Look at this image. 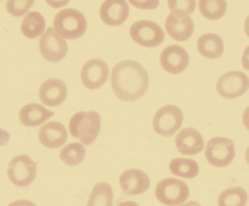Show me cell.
Instances as JSON below:
<instances>
[{
	"label": "cell",
	"instance_id": "4",
	"mask_svg": "<svg viewBox=\"0 0 249 206\" xmlns=\"http://www.w3.org/2000/svg\"><path fill=\"white\" fill-rule=\"evenodd\" d=\"M157 200L168 206H175L184 203L189 196V189L186 183L177 178L163 179L157 184L155 189Z\"/></svg>",
	"mask_w": 249,
	"mask_h": 206
},
{
	"label": "cell",
	"instance_id": "11",
	"mask_svg": "<svg viewBox=\"0 0 249 206\" xmlns=\"http://www.w3.org/2000/svg\"><path fill=\"white\" fill-rule=\"evenodd\" d=\"M109 77V67L103 60L93 58L87 61L81 70V81L89 89L102 87Z\"/></svg>",
	"mask_w": 249,
	"mask_h": 206
},
{
	"label": "cell",
	"instance_id": "10",
	"mask_svg": "<svg viewBox=\"0 0 249 206\" xmlns=\"http://www.w3.org/2000/svg\"><path fill=\"white\" fill-rule=\"evenodd\" d=\"M248 87V76L239 71L225 73L220 77L216 84L218 93L227 99H233L241 96L247 91Z\"/></svg>",
	"mask_w": 249,
	"mask_h": 206
},
{
	"label": "cell",
	"instance_id": "25",
	"mask_svg": "<svg viewBox=\"0 0 249 206\" xmlns=\"http://www.w3.org/2000/svg\"><path fill=\"white\" fill-rule=\"evenodd\" d=\"M86 156L84 146L79 143H72L67 145L61 150L59 157L62 162L70 166H76L84 161Z\"/></svg>",
	"mask_w": 249,
	"mask_h": 206
},
{
	"label": "cell",
	"instance_id": "31",
	"mask_svg": "<svg viewBox=\"0 0 249 206\" xmlns=\"http://www.w3.org/2000/svg\"><path fill=\"white\" fill-rule=\"evenodd\" d=\"M117 206H140L138 203H135L133 201H126L122 202V203H119L117 205Z\"/></svg>",
	"mask_w": 249,
	"mask_h": 206
},
{
	"label": "cell",
	"instance_id": "1",
	"mask_svg": "<svg viewBox=\"0 0 249 206\" xmlns=\"http://www.w3.org/2000/svg\"><path fill=\"white\" fill-rule=\"evenodd\" d=\"M111 83L113 92L119 99L135 101L146 92L149 77L142 65L132 60H124L113 67Z\"/></svg>",
	"mask_w": 249,
	"mask_h": 206
},
{
	"label": "cell",
	"instance_id": "19",
	"mask_svg": "<svg viewBox=\"0 0 249 206\" xmlns=\"http://www.w3.org/2000/svg\"><path fill=\"white\" fill-rule=\"evenodd\" d=\"M54 112L49 111L41 105L29 104L21 108L19 112L20 121L26 127H37L53 116Z\"/></svg>",
	"mask_w": 249,
	"mask_h": 206
},
{
	"label": "cell",
	"instance_id": "16",
	"mask_svg": "<svg viewBox=\"0 0 249 206\" xmlns=\"http://www.w3.org/2000/svg\"><path fill=\"white\" fill-rule=\"evenodd\" d=\"M176 145L182 154L195 155L202 151L205 147L202 134L195 128L183 129L176 137Z\"/></svg>",
	"mask_w": 249,
	"mask_h": 206
},
{
	"label": "cell",
	"instance_id": "8",
	"mask_svg": "<svg viewBox=\"0 0 249 206\" xmlns=\"http://www.w3.org/2000/svg\"><path fill=\"white\" fill-rule=\"evenodd\" d=\"M205 153L211 165L218 168L227 167L232 162L235 155L234 143L225 137H214L208 141Z\"/></svg>",
	"mask_w": 249,
	"mask_h": 206
},
{
	"label": "cell",
	"instance_id": "6",
	"mask_svg": "<svg viewBox=\"0 0 249 206\" xmlns=\"http://www.w3.org/2000/svg\"><path fill=\"white\" fill-rule=\"evenodd\" d=\"M129 34L136 43L147 48L158 46L165 37L164 31L157 23L147 20L134 23L129 29Z\"/></svg>",
	"mask_w": 249,
	"mask_h": 206
},
{
	"label": "cell",
	"instance_id": "29",
	"mask_svg": "<svg viewBox=\"0 0 249 206\" xmlns=\"http://www.w3.org/2000/svg\"><path fill=\"white\" fill-rule=\"evenodd\" d=\"M129 2L132 5L139 9H155L158 7L160 1H132L130 0Z\"/></svg>",
	"mask_w": 249,
	"mask_h": 206
},
{
	"label": "cell",
	"instance_id": "28",
	"mask_svg": "<svg viewBox=\"0 0 249 206\" xmlns=\"http://www.w3.org/2000/svg\"><path fill=\"white\" fill-rule=\"evenodd\" d=\"M34 4V1H8L7 2V10L11 16L21 17L30 10Z\"/></svg>",
	"mask_w": 249,
	"mask_h": 206
},
{
	"label": "cell",
	"instance_id": "21",
	"mask_svg": "<svg viewBox=\"0 0 249 206\" xmlns=\"http://www.w3.org/2000/svg\"><path fill=\"white\" fill-rule=\"evenodd\" d=\"M46 29V21L41 13L32 11L24 18L21 24V32L30 39L41 36Z\"/></svg>",
	"mask_w": 249,
	"mask_h": 206
},
{
	"label": "cell",
	"instance_id": "5",
	"mask_svg": "<svg viewBox=\"0 0 249 206\" xmlns=\"http://www.w3.org/2000/svg\"><path fill=\"white\" fill-rule=\"evenodd\" d=\"M183 121V112L179 107L165 105L156 112L153 120V127L157 134L170 137L181 127Z\"/></svg>",
	"mask_w": 249,
	"mask_h": 206
},
{
	"label": "cell",
	"instance_id": "24",
	"mask_svg": "<svg viewBox=\"0 0 249 206\" xmlns=\"http://www.w3.org/2000/svg\"><path fill=\"white\" fill-rule=\"evenodd\" d=\"M248 194L242 187L229 188L221 193L218 198V206H245Z\"/></svg>",
	"mask_w": 249,
	"mask_h": 206
},
{
	"label": "cell",
	"instance_id": "7",
	"mask_svg": "<svg viewBox=\"0 0 249 206\" xmlns=\"http://www.w3.org/2000/svg\"><path fill=\"white\" fill-rule=\"evenodd\" d=\"M36 163L28 155L15 156L8 165V178L18 187H25L31 184L36 178Z\"/></svg>",
	"mask_w": 249,
	"mask_h": 206
},
{
	"label": "cell",
	"instance_id": "30",
	"mask_svg": "<svg viewBox=\"0 0 249 206\" xmlns=\"http://www.w3.org/2000/svg\"><path fill=\"white\" fill-rule=\"evenodd\" d=\"M8 206H36V205L30 200H19L13 202Z\"/></svg>",
	"mask_w": 249,
	"mask_h": 206
},
{
	"label": "cell",
	"instance_id": "27",
	"mask_svg": "<svg viewBox=\"0 0 249 206\" xmlns=\"http://www.w3.org/2000/svg\"><path fill=\"white\" fill-rule=\"evenodd\" d=\"M171 14L177 17H188L193 13L196 2L192 1H168Z\"/></svg>",
	"mask_w": 249,
	"mask_h": 206
},
{
	"label": "cell",
	"instance_id": "22",
	"mask_svg": "<svg viewBox=\"0 0 249 206\" xmlns=\"http://www.w3.org/2000/svg\"><path fill=\"white\" fill-rule=\"evenodd\" d=\"M113 191L106 182L96 184L90 194L87 206H113Z\"/></svg>",
	"mask_w": 249,
	"mask_h": 206
},
{
	"label": "cell",
	"instance_id": "18",
	"mask_svg": "<svg viewBox=\"0 0 249 206\" xmlns=\"http://www.w3.org/2000/svg\"><path fill=\"white\" fill-rule=\"evenodd\" d=\"M165 27L173 39L182 42L187 40L193 35L195 24L189 16L177 17L170 14L166 19Z\"/></svg>",
	"mask_w": 249,
	"mask_h": 206
},
{
	"label": "cell",
	"instance_id": "26",
	"mask_svg": "<svg viewBox=\"0 0 249 206\" xmlns=\"http://www.w3.org/2000/svg\"><path fill=\"white\" fill-rule=\"evenodd\" d=\"M199 11L202 16L209 20H217L224 16L227 11L226 1H210L201 0L199 1Z\"/></svg>",
	"mask_w": 249,
	"mask_h": 206
},
{
	"label": "cell",
	"instance_id": "9",
	"mask_svg": "<svg viewBox=\"0 0 249 206\" xmlns=\"http://www.w3.org/2000/svg\"><path fill=\"white\" fill-rule=\"evenodd\" d=\"M40 50L43 56L51 62H59L68 54L66 41L50 27L40 39Z\"/></svg>",
	"mask_w": 249,
	"mask_h": 206
},
{
	"label": "cell",
	"instance_id": "13",
	"mask_svg": "<svg viewBox=\"0 0 249 206\" xmlns=\"http://www.w3.org/2000/svg\"><path fill=\"white\" fill-rule=\"evenodd\" d=\"M121 188L126 195H138L150 187V179L146 173L138 169L124 171L119 178Z\"/></svg>",
	"mask_w": 249,
	"mask_h": 206
},
{
	"label": "cell",
	"instance_id": "32",
	"mask_svg": "<svg viewBox=\"0 0 249 206\" xmlns=\"http://www.w3.org/2000/svg\"><path fill=\"white\" fill-rule=\"evenodd\" d=\"M201 206L199 203H198L197 202L195 201H191L189 202V203H185V204L182 205V206Z\"/></svg>",
	"mask_w": 249,
	"mask_h": 206
},
{
	"label": "cell",
	"instance_id": "3",
	"mask_svg": "<svg viewBox=\"0 0 249 206\" xmlns=\"http://www.w3.org/2000/svg\"><path fill=\"white\" fill-rule=\"evenodd\" d=\"M53 27L59 36L65 39H75L82 37L87 31V19L78 10L67 8L56 15Z\"/></svg>",
	"mask_w": 249,
	"mask_h": 206
},
{
	"label": "cell",
	"instance_id": "17",
	"mask_svg": "<svg viewBox=\"0 0 249 206\" xmlns=\"http://www.w3.org/2000/svg\"><path fill=\"white\" fill-rule=\"evenodd\" d=\"M68 136L65 126L58 121L48 122L39 131L40 141L49 149H57L63 146Z\"/></svg>",
	"mask_w": 249,
	"mask_h": 206
},
{
	"label": "cell",
	"instance_id": "15",
	"mask_svg": "<svg viewBox=\"0 0 249 206\" xmlns=\"http://www.w3.org/2000/svg\"><path fill=\"white\" fill-rule=\"evenodd\" d=\"M100 15L106 24L119 26L127 19L129 7L124 0H108L102 4Z\"/></svg>",
	"mask_w": 249,
	"mask_h": 206
},
{
	"label": "cell",
	"instance_id": "14",
	"mask_svg": "<svg viewBox=\"0 0 249 206\" xmlns=\"http://www.w3.org/2000/svg\"><path fill=\"white\" fill-rule=\"evenodd\" d=\"M68 88L63 80L51 78L41 85L39 91L40 100L49 107L61 105L66 99Z\"/></svg>",
	"mask_w": 249,
	"mask_h": 206
},
{
	"label": "cell",
	"instance_id": "12",
	"mask_svg": "<svg viewBox=\"0 0 249 206\" xmlns=\"http://www.w3.org/2000/svg\"><path fill=\"white\" fill-rule=\"evenodd\" d=\"M189 63V56L187 51L179 45L167 47L160 56L161 67L172 74L182 73L188 67Z\"/></svg>",
	"mask_w": 249,
	"mask_h": 206
},
{
	"label": "cell",
	"instance_id": "2",
	"mask_svg": "<svg viewBox=\"0 0 249 206\" xmlns=\"http://www.w3.org/2000/svg\"><path fill=\"white\" fill-rule=\"evenodd\" d=\"M101 129V117L97 111H81L70 121L71 135L79 139L84 145H91L97 138Z\"/></svg>",
	"mask_w": 249,
	"mask_h": 206
},
{
	"label": "cell",
	"instance_id": "23",
	"mask_svg": "<svg viewBox=\"0 0 249 206\" xmlns=\"http://www.w3.org/2000/svg\"><path fill=\"white\" fill-rule=\"evenodd\" d=\"M196 161L185 158H176L170 163V170L173 175L184 178H193L199 173Z\"/></svg>",
	"mask_w": 249,
	"mask_h": 206
},
{
	"label": "cell",
	"instance_id": "20",
	"mask_svg": "<svg viewBox=\"0 0 249 206\" xmlns=\"http://www.w3.org/2000/svg\"><path fill=\"white\" fill-rule=\"evenodd\" d=\"M198 51L206 58L214 59L222 56L224 53V42L221 37L213 33L202 35L197 41Z\"/></svg>",
	"mask_w": 249,
	"mask_h": 206
}]
</instances>
